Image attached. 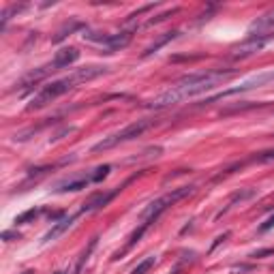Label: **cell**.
<instances>
[{
	"label": "cell",
	"instance_id": "cell-1",
	"mask_svg": "<svg viewBox=\"0 0 274 274\" xmlns=\"http://www.w3.org/2000/svg\"><path fill=\"white\" fill-rule=\"evenodd\" d=\"M234 77V71H203V73H191L184 75L182 79H178L172 88H167L165 92L156 95L152 101L148 103V107L163 109V107H172L189 99H195L203 95V92L217 88V86L225 84L227 79Z\"/></svg>",
	"mask_w": 274,
	"mask_h": 274
},
{
	"label": "cell",
	"instance_id": "cell-2",
	"mask_svg": "<svg viewBox=\"0 0 274 274\" xmlns=\"http://www.w3.org/2000/svg\"><path fill=\"white\" fill-rule=\"evenodd\" d=\"M107 71V67H84V69H77L75 73H71L69 77H62V79H56V81H51V84L48 86H43L37 95L32 97V101L28 103V112H34V109H41V107H45L48 103L51 101H56L58 97H62V95H67L69 90H73L77 84H81V81H88V79H95L99 77L101 73Z\"/></svg>",
	"mask_w": 274,
	"mask_h": 274
},
{
	"label": "cell",
	"instance_id": "cell-3",
	"mask_svg": "<svg viewBox=\"0 0 274 274\" xmlns=\"http://www.w3.org/2000/svg\"><path fill=\"white\" fill-rule=\"evenodd\" d=\"M193 191H195V186H180V189H172L170 193H165L163 197H159V199H154L152 203H148V206H146V208L142 210V212H139V223H142V225H139L137 229L131 234V238H129V242H126L125 250L116 255V259H118L120 255H125L129 249H133V247H135V244H137L139 240H142V236L146 234V229H148V227L152 225L154 221L159 219V217H161L163 212H165L167 208H170V206H174V203H176V201H180V199H184V197H186V195H191V193H193Z\"/></svg>",
	"mask_w": 274,
	"mask_h": 274
},
{
	"label": "cell",
	"instance_id": "cell-4",
	"mask_svg": "<svg viewBox=\"0 0 274 274\" xmlns=\"http://www.w3.org/2000/svg\"><path fill=\"white\" fill-rule=\"evenodd\" d=\"M150 125H152L150 120H137V122H131V125H129V126H125L122 131L112 133L109 137H105V139H101L99 144H95V146H92V152H105V150L116 148L118 144L131 142V139H135V137L142 135V133H144L146 129H148Z\"/></svg>",
	"mask_w": 274,
	"mask_h": 274
},
{
	"label": "cell",
	"instance_id": "cell-5",
	"mask_svg": "<svg viewBox=\"0 0 274 274\" xmlns=\"http://www.w3.org/2000/svg\"><path fill=\"white\" fill-rule=\"evenodd\" d=\"M274 32V9L264 13L261 17L253 22V24L249 26V34L250 37H259V39H270V34Z\"/></svg>",
	"mask_w": 274,
	"mask_h": 274
},
{
	"label": "cell",
	"instance_id": "cell-6",
	"mask_svg": "<svg viewBox=\"0 0 274 274\" xmlns=\"http://www.w3.org/2000/svg\"><path fill=\"white\" fill-rule=\"evenodd\" d=\"M120 191H122V186H116V189H114V191H109V193H103V191H101V193H95V195H92L88 201L84 203V206H81L79 214H86V212H97V210L105 208L109 201L114 199L116 195L120 193Z\"/></svg>",
	"mask_w": 274,
	"mask_h": 274
},
{
	"label": "cell",
	"instance_id": "cell-7",
	"mask_svg": "<svg viewBox=\"0 0 274 274\" xmlns=\"http://www.w3.org/2000/svg\"><path fill=\"white\" fill-rule=\"evenodd\" d=\"M77 58H79L77 48H62L60 51H56V56H54V60L50 62V67L54 69V71H60V69H67L69 65H73Z\"/></svg>",
	"mask_w": 274,
	"mask_h": 274
},
{
	"label": "cell",
	"instance_id": "cell-8",
	"mask_svg": "<svg viewBox=\"0 0 274 274\" xmlns=\"http://www.w3.org/2000/svg\"><path fill=\"white\" fill-rule=\"evenodd\" d=\"M266 45V39H259V37H249V41H244V43H240L238 48H234V56L236 60L238 58H249L253 54H257L259 50H264Z\"/></svg>",
	"mask_w": 274,
	"mask_h": 274
},
{
	"label": "cell",
	"instance_id": "cell-9",
	"mask_svg": "<svg viewBox=\"0 0 274 274\" xmlns=\"http://www.w3.org/2000/svg\"><path fill=\"white\" fill-rule=\"evenodd\" d=\"M131 39H133V30H122L118 34H107V41H105L103 48L107 50V54H112V51L125 50L126 45L131 43Z\"/></svg>",
	"mask_w": 274,
	"mask_h": 274
},
{
	"label": "cell",
	"instance_id": "cell-10",
	"mask_svg": "<svg viewBox=\"0 0 274 274\" xmlns=\"http://www.w3.org/2000/svg\"><path fill=\"white\" fill-rule=\"evenodd\" d=\"M75 219H77V214H71V217H62L60 221H56V223L51 225V229L43 236V240H41V242H51V240H56L58 236H62V234H65V231L69 229V227L73 225Z\"/></svg>",
	"mask_w": 274,
	"mask_h": 274
},
{
	"label": "cell",
	"instance_id": "cell-11",
	"mask_svg": "<svg viewBox=\"0 0 274 274\" xmlns=\"http://www.w3.org/2000/svg\"><path fill=\"white\" fill-rule=\"evenodd\" d=\"M92 182V176H77V178H69L65 180V182H60L56 186V193H69V191H81V189H86Z\"/></svg>",
	"mask_w": 274,
	"mask_h": 274
},
{
	"label": "cell",
	"instance_id": "cell-12",
	"mask_svg": "<svg viewBox=\"0 0 274 274\" xmlns=\"http://www.w3.org/2000/svg\"><path fill=\"white\" fill-rule=\"evenodd\" d=\"M176 37H178V32H165V34H163L161 39H156L152 45H148V48H146V51H144L142 56H144V58L152 56L154 51H159V50L163 48V45H165V43H170V41H172V39H176Z\"/></svg>",
	"mask_w": 274,
	"mask_h": 274
},
{
	"label": "cell",
	"instance_id": "cell-13",
	"mask_svg": "<svg viewBox=\"0 0 274 274\" xmlns=\"http://www.w3.org/2000/svg\"><path fill=\"white\" fill-rule=\"evenodd\" d=\"M250 195H253V191H242V193H236V195L229 199V203H227V206H225V208H223V210H221V212L217 214V219H221V217H223V214H227V212H229V210L234 208V203H236V201H242V199H247V197H250Z\"/></svg>",
	"mask_w": 274,
	"mask_h": 274
},
{
	"label": "cell",
	"instance_id": "cell-14",
	"mask_svg": "<svg viewBox=\"0 0 274 274\" xmlns=\"http://www.w3.org/2000/svg\"><path fill=\"white\" fill-rule=\"evenodd\" d=\"M77 28H84V24H81V22H71V24H67V26L62 28V30H60V32H58L56 37H54V43H60L62 39H65V37H69V34H71L73 30H77Z\"/></svg>",
	"mask_w": 274,
	"mask_h": 274
},
{
	"label": "cell",
	"instance_id": "cell-15",
	"mask_svg": "<svg viewBox=\"0 0 274 274\" xmlns=\"http://www.w3.org/2000/svg\"><path fill=\"white\" fill-rule=\"evenodd\" d=\"M95 247H97V238H92L90 240V244H88V249L81 253V257H79V261H77V266H75V274H79L81 272V268H84V264L88 261V257H90V253L95 250Z\"/></svg>",
	"mask_w": 274,
	"mask_h": 274
},
{
	"label": "cell",
	"instance_id": "cell-16",
	"mask_svg": "<svg viewBox=\"0 0 274 274\" xmlns=\"http://www.w3.org/2000/svg\"><path fill=\"white\" fill-rule=\"evenodd\" d=\"M154 261H156V257H154V255H150V257H146V259L142 261V264H137L135 268H133V272H131V274H146V272L150 270V268L154 266Z\"/></svg>",
	"mask_w": 274,
	"mask_h": 274
},
{
	"label": "cell",
	"instance_id": "cell-17",
	"mask_svg": "<svg viewBox=\"0 0 274 274\" xmlns=\"http://www.w3.org/2000/svg\"><path fill=\"white\" fill-rule=\"evenodd\" d=\"M109 170H112L109 165H101V167H97L95 174H90V176H92V182H101V180H105V178H107V174H109Z\"/></svg>",
	"mask_w": 274,
	"mask_h": 274
},
{
	"label": "cell",
	"instance_id": "cell-18",
	"mask_svg": "<svg viewBox=\"0 0 274 274\" xmlns=\"http://www.w3.org/2000/svg\"><path fill=\"white\" fill-rule=\"evenodd\" d=\"M39 214V208H32V210H28V212H24V214H20V217H15V225H24V223H28L30 219H34Z\"/></svg>",
	"mask_w": 274,
	"mask_h": 274
},
{
	"label": "cell",
	"instance_id": "cell-19",
	"mask_svg": "<svg viewBox=\"0 0 274 274\" xmlns=\"http://www.w3.org/2000/svg\"><path fill=\"white\" fill-rule=\"evenodd\" d=\"M272 227H274V217H270V219H268L266 223L259 227V229H261V231H268V229H272Z\"/></svg>",
	"mask_w": 274,
	"mask_h": 274
},
{
	"label": "cell",
	"instance_id": "cell-20",
	"mask_svg": "<svg viewBox=\"0 0 274 274\" xmlns=\"http://www.w3.org/2000/svg\"><path fill=\"white\" fill-rule=\"evenodd\" d=\"M15 236H17V234H13V231H4V234H2V240H7V242H9L11 238H15Z\"/></svg>",
	"mask_w": 274,
	"mask_h": 274
},
{
	"label": "cell",
	"instance_id": "cell-21",
	"mask_svg": "<svg viewBox=\"0 0 274 274\" xmlns=\"http://www.w3.org/2000/svg\"><path fill=\"white\" fill-rule=\"evenodd\" d=\"M24 274H32V272H24Z\"/></svg>",
	"mask_w": 274,
	"mask_h": 274
}]
</instances>
